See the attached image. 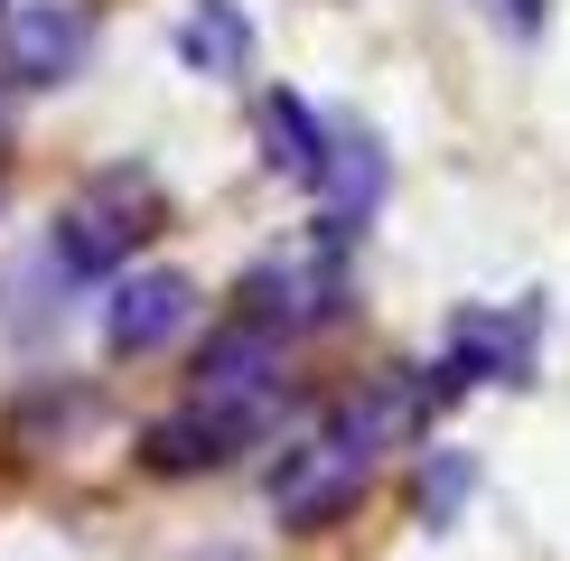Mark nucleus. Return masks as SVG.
Masks as SVG:
<instances>
[{
  "mask_svg": "<svg viewBox=\"0 0 570 561\" xmlns=\"http://www.w3.org/2000/svg\"><path fill=\"white\" fill-rule=\"evenodd\" d=\"M421 412H440L431 403V384H374V393H355V403H337L318 421V431H299L291 450L272 459V514L291 533H318V524H337V514L374 486V468H384V450L402 431H412Z\"/></svg>",
  "mask_w": 570,
  "mask_h": 561,
  "instance_id": "nucleus-1",
  "label": "nucleus"
},
{
  "mask_svg": "<svg viewBox=\"0 0 570 561\" xmlns=\"http://www.w3.org/2000/svg\"><path fill=\"white\" fill-rule=\"evenodd\" d=\"M291 412V384L281 374H197L187 403H169L140 431V459L159 478H206V468H234L244 450H263Z\"/></svg>",
  "mask_w": 570,
  "mask_h": 561,
  "instance_id": "nucleus-2",
  "label": "nucleus"
},
{
  "mask_svg": "<svg viewBox=\"0 0 570 561\" xmlns=\"http://www.w3.org/2000/svg\"><path fill=\"white\" fill-rule=\"evenodd\" d=\"M159 187L140 178V169H112V178H94L85 197H66V216H57V272L66 280H122L131 272V253L159 234Z\"/></svg>",
  "mask_w": 570,
  "mask_h": 561,
  "instance_id": "nucleus-3",
  "label": "nucleus"
},
{
  "mask_svg": "<svg viewBox=\"0 0 570 561\" xmlns=\"http://www.w3.org/2000/svg\"><path fill=\"white\" fill-rule=\"evenodd\" d=\"M533 346H542V309L533 299H514V309H459L449 337H440V356L421 365V384H431V403L533 384Z\"/></svg>",
  "mask_w": 570,
  "mask_h": 561,
  "instance_id": "nucleus-4",
  "label": "nucleus"
},
{
  "mask_svg": "<svg viewBox=\"0 0 570 561\" xmlns=\"http://www.w3.org/2000/svg\"><path fill=\"white\" fill-rule=\"evenodd\" d=\"M197 327V280L187 272H122L104 291V346L112 356H159Z\"/></svg>",
  "mask_w": 570,
  "mask_h": 561,
  "instance_id": "nucleus-5",
  "label": "nucleus"
},
{
  "mask_svg": "<svg viewBox=\"0 0 570 561\" xmlns=\"http://www.w3.org/2000/svg\"><path fill=\"white\" fill-rule=\"evenodd\" d=\"M0 57H10L19 85H66V76H85V57H94V10H85V0H19V19L0 29Z\"/></svg>",
  "mask_w": 570,
  "mask_h": 561,
  "instance_id": "nucleus-6",
  "label": "nucleus"
},
{
  "mask_svg": "<svg viewBox=\"0 0 570 561\" xmlns=\"http://www.w3.org/2000/svg\"><path fill=\"white\" fill-rule=\"evenodd\" d=\"M318 216L327 234H365V216L384 206V140H374L355 112H327V159H318Z\"/></svg>",
  "mask_w": 570,
  "mask_h": 561,
  "instance_id": "nucleus-7",
  "label": "nucleus"
},
{
  "mask_svg": "<svg viewBox=\"0 0 570 561\" xmlns=\"http://www.w3.org/2000/svg\"><path fill=\"white\" fill-rule=\"evenodd\" d=\"M178 57L197 66V76H216V85H244L253 76V19L234 10V0H187Z\"/></svg>",
  "mask_w": 570,
  "mask_h": 561,
  "instance_id": "nucleus-8",
  "label": "nucleus"
},
{
  "mask_svg": "<svg viewBox=\"0 0 570 561\" xmlns=\"http://www.w3.org/2000/svg\"><path fill=\"white\" fill-rule=\"evenodd\" d=\"M263 131H272V169L318 187V159H327V104H299V94H263Z\"/></svg>",
  "mask_w": 570,
  "mask_h": 561,
  "instance_id": "nucleus-9",
  "label": "nucleus"
},
{
  "mask_svg": "<svg viewBox=\"0 0 570 561\" xmlns=\"http://www.w3.org/2000/svg\"><path fill=\"white\" fill-rule=\"evenodd\" d=\"M459 486H478V468H468L459 450H440V459H431V478H421V524H449Z\"/></svg>",
  "mask_w": 570,
  "mask_h": 561,
  "instance_id": "nucleus-10",
  "label": "nucleus"
},
{
  "mask_svg": "<svg viewBox=\"0 0 570 561\" xmlns=\"http://www.w3.org/2000/svg\"><path fill=\"white\" fill-rule=\"evenodd\" d=\"M542 10H552V0H505V19H514V29H533Z\"/></svg>",
  "mask_w": 570,
  "mask_h": 561,
  "instance_id": "nucleus-11",
  "label": "nucleus"
},
{
  "mask_svg": "<svg viewBox=\"0 0 570 561\" xmlns=\"http://www.w3.org/2000/svg\"><path fill=\"white\" fill-rule=\"evenodd\" d=\"M187 561H244V552H187Z\"/></svg>",
  "mask_w": 570,
  "mask_h": 561,
  "instance_id": "nucleus-12",
  "label": "nucleus"
}]
</instances>
